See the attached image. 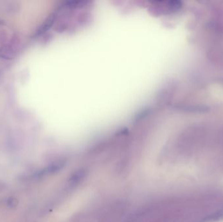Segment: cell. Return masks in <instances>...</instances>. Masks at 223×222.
Here are the masks:
<instances>
[{
  "label": "cell",
  "instance_id": "1",
  "mask_svg": "<svg viewBox=\"0 0 223 222\" xmlns=\"http://www.w3.org/2000/svg\"><path fill=\"white\" fill-rule=\"evenodd\" d=\"M7 204L10 207H15V206L18 204V201L15 198H10V199H9V200L7 201Z\"/></svg>",
  "mask_w": 223,
  "mask_h": 222
}]
</instances>
